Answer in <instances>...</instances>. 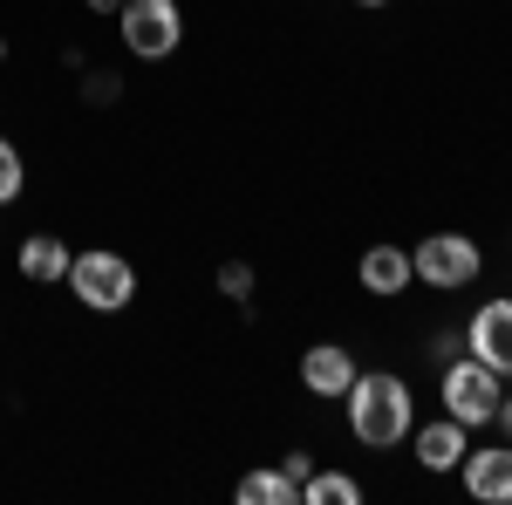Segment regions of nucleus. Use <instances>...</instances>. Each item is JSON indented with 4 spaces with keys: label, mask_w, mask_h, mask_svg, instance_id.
Returning a JSON list of instances; mask_svg holds the SVG:
<instances>
[{
    "label": "nucleus",
    "mask_w": 512,
    "mask_h": 505,
    "mask_svg": "<svg viewBox=\"0 0 512 505\" xmlns=\"http://www.w3.org/2000/svg\"><path fill=\"white\" fill-rule=\"evenodd\" d=\"M349 430L355 444H369V451H390V444H403L410 437V424H417V396H410V383L396 376V369H355L349 383Z\"/></svg>",
    "instance_id": "f257e3e1"
},
{
    "label": "nucleus",
    "mask_w": 512,
    "mask_h": 505,
    "mask_svg": "<svg viewBox=\"0 0 512 505\" xmlns=\"http://www.w3.org/2000/svg\"><path fill=\"white\" fill-rule=\"evenodd\" d=\"M62 287H69L89 314H123L137 301V267H130L123 253H110V246H89V253L69 260V280H62Z\"/></svg>",
    "instance_id": "f03ea898"
},
{
    "label": "nucleus",
    "mask_w": 512,
    "mask_h": 505,
    "mask_svg": "<svg viewBox=\"0 0 512 505\" xmlns=\"http://www.w3.org/2000/svg\"><path fill=\"white\" fill-rule=\"evenodd\" d=\"M437 396H444V417H458L465 430L492 424L499 417V396H506V376H492L478 355H451L444 376H437Z\"/></svg>",
    "instance_id": "7ed1b4c3"
},
{
    "label": "nucleus",
    "mask_w": 512,
    "mask_h": 505,
    "mask_svg": "<svg viewBox=\"0 0 512 505\" xmlns=\"http://www.w3.org/2000/svg\"><path fill=\"white\" fill-rule=\"evenodd\" d=\"M410 273H417L424 287H437V294H458V287H472L478 273H485V253H478V239H465V233H431V239H417Z\"/></svg>",
    "instance_id": "20e7f679"
},
{
    "label": "nucleus",
    "mask_w": 512,
    "mask_h": 505,
    "mask_svg": "<svg viewBox=\"0 0 512 505\" xmlns=\"http://www.w3.org/2000/svg\"><path fill=\"white\" fill-rule=\"evenodd\" d=\"M117 35L137 62H164L185 41V14H178V0H123Z\"/></svg>",
    "instance_id": "39448f33"
},
{
    "label": "nucleus",
    "mask_w": 512,
    "mask_h": 505,
    "mask_svg": "<svg viewBox=\"0 0 512 505\" xmlns=\"http://www.w3.org/2000/svg\"><path fill=\"white\" fill-rule=\"evenodd\" d=\"M465 355H478L492 376H512V294H492L465 321Z\"/></svg>",
    "instance_id": "423d86ee"
},
{
    "label": "nucleus",
    "mask_w": 512,
    "mask_h": 505,
    "mask_svg": "<svg viewBox=\"0 0 512 505\" xmlns=\"http://www.w3.org/2000/svg\"><path fill=\"white\" fill-rule=\"evenodd\" d=\"M465 492H472L478 505H506L512 499V444L499 437V444H485V451H465Z\"/></svg>",
    "instance_id": "0eeeda50"
},
{
    "label": "nucleus",
    "mask_w": 512,
    "mask_h": 505,
    "mask_svg": "<svg viewBox=\"0 0 512 505\" xmlns=\"http://www.w3.org/2000/svg\"><path fill=\"white\" fill-rule=\"evenodd\" d=\"M410 451H417L424 471H458L465 451H472V437H465L458 417H431V424H410Z\"/></svg>",
    "instance_id": "6e6552de"
},
{
    "label": "nucleus",
    "mask_w": 512,
    "mask_h": 505,
    "mask_svg": "<svg viewBox=\"0 0 512 505\" xmlns=\"http://www.w3.org/2000/svg\"><path fill=\"white\" fill-rule=\"evenodd\" d=\"M301 383H308V396H328V403H342L355 383V355L342 349V342H315V349L301 355Z\"/></svg>",
    "instance_id": "1a4fd4ad"
},
{
    "label": "nucleus",
    "mask_w": 512,
    "mask_h": 505,
    "mask_svg": "<svg viewBox=\"0 0 512 505\" xmlns=\"http://www.w3.org/2000/svg\"><path fill=\"white\" fill-rule=\"evenodd\" d=\"M355 280H362V294H376V301H396V294H410V253L403 246H369L362 253V267H355Z\"/></svg>",
    "instance_id": "9d476101"
},
{
    "label": "nucleus",
    "mask_w": 512,
    "mask_h": 505,
    "mask_svg": "<svg viewBox=\"0 0 512 505\" xmlns=\"http://www.w3.org/2000/svg\"><path fill=\"white\" fill-rule=\"evenodd\" d=\"M69 239L55 233H28L21 239V280H35V287H55V280H69Z\"/></svg>",
    "instance_id": "9b49d317"
},
{
    "label": "nucleus",
    "mask_w": 512,
    "mask_h": 505,
    "mask_svg": "<svg viewBox=\"0 0 512 505\" xmlns=\"http://www.w3.org/2000/svg\"><path fill=\"white\" fill-rule=\"evenodd\" d=\"M233 499L239 505H294V499H301V485L274 465V471H246V478L233 485Z\"/></svg>",
    "instance_id": "f8f14e48"
},
{
    "label": "nucleus",
    "mask_w": 512,
    "mask_h": 505,
    "mask_svg": "<svg viewBox=\"0 0 512 505\" xmlns=\"http://www.w3.org/2000/svg\"><path fill=\"white\" fill-rule=\"evenodd\" d=\"M301 499L308 505H362V478H349V471H308Z\"/></svg>",
    "instance_id": "ddd939ff"
},
{
    "label": "nucleus",
    "mask_w": 512,
    "mask_h": 505,
    "mask_svg": "<svg viewBox=\"0 0 512 505\" xmlns=\"http://www.w3.org/2000/svg\"><path fill=\"white\" fill-rule=\"evenodd\" d=\"M21 185H28V164H21V151L0 137V205H14V198H21Z\"/></svg>",
    "instance_id": "4468645a"
},
{
    "label": "nucleus",
    "mask_w": 512,
    "mask_h": 505,
    "mask_svg": "<svg viewBox=\"0 0 512 505\" xmlns=\"http://www.w3.org/2000/svg\"><path fill=\"white\" fill-rule=\"evenodd\" d=\"M219 287H226V301H246V294H253V267H246V260H226V267H219Z\"/></svg>",
    "instance_id": "2eb2a0df"
},
{
    "label": "nucleus",
    "mask_w": 512,
    "mask_h": 505,
    "mask_svg": "<svg viewBox=\"0 0 512 505\" xmlns=\"http://www.w3.org/2000/svg\"><path fill=\"white\" fill-rule=\"evenodd\" d=\"M280 471H287L294 485H308V471H315V458H308V451H287V458H280Z\"/></svg>",
    "instance_id": "dca6fc26"
},
{
    "label": "nucleus",
    "mask_w": 512,
    "mask_h": 505,
    "mask_svg": "<svg viewBox=\"0 0 512 505\" xmlns=\"http://www.w3.org/2000/svg\"><path fill=\"white\" fill-rule=\"evenodd\" d=\"M492 424H499V437L512 444V396H499V417H492Z\"/></svg>",
    "instance_id": "f3484780"
},
{
    "label": "nucleus",
    "mask_w": 512,
    "mask_h": 505,
    "mask_svg": "<svg viewBox=\"0 0 512 505\" xmlns=\"http://www.w3.org/2000/svg\"><path fill=\"white\" fill-rule=\"evenodd\" d=\"M89 14H123V0H89Z\"/></svg>",
    "instance_id": "a211bd4d"
},
{
    "label": "nucleus",
    "mask_w": 512,
    "mask_h": 505,
    "mask_svg": "<svg viewBox=\"0 0 512 505\" xmlns=\"http://www.w3.org/2000/svg\"><path fill=\"white\" fill-rule=\"evenodd\" d=\"M355 7H390V0H355Z\"/></svg>",
    "instance_id": "6ab92c4d"
},
{
    "label": "nucleus",
    "mask_w": 512,
    "mask_h": 505,
    "mask_svg": "<svg viewBox=\"0 0 512 505\" xmlns=\"http://www.w3.org/2000/svg\"><path fill=\"white\" fill-rule=\"evenodd\" d=\"M0 62H7V41H0Z\"/></svg>",
    "instance_id": "aec40b11"
}]
</instances>
